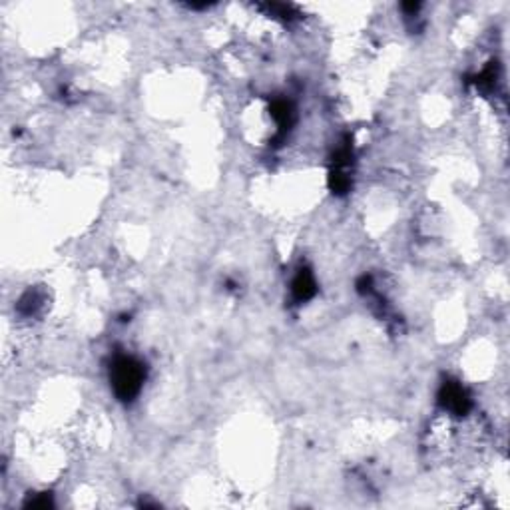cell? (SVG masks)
I'll list each match as a JSON object with an SVG mask.
<instances>
[{"label": "cell", "mask_w": 510, "mask_h": 510, "mask_svg": "<svg viewBox=\"0 0 510 510\" xmlns=\"http://www.w3.org/2000/svg\"><path fill=\"white\" fill-rule=\"evenodd\" d=\"M144 377V365L140 361H136L134 357H118L114 361L110 379L114 393L118 395V399L132 401L140 393Z\"/></svg>", "instance_id": "1"}, {"label": "cell", "mask_w": 510, "mask_h": 510, "mask_svg": "<svg viewBox=\"0 0 510 510\" xmlns=\"http://www.w3.org/2000/svg\"><path fill=\"white\" fill-rule=\"evenodd\" d=\"M443 405L449 410H455V413H465L468 409V399H466L465 389L456 383H449L444 385L443 395H441Z\"/></svg>", "instance_id": "2"}, {"label": "cell", "mask_w": 510, "mask_h": 510, "mask_svg": "<svg viewBox=\"0 0 510 510\" xmlns=\"http://www.w3.org/2000/svg\"><path fill=\"white\" fill-rule=\"evenodd\" d=\"M293 293H295V297L300 301L313 297V293H315V281H313V275H311L307 269H301L300 273H297V278L293 281Z\"/></svg>", "instance_id": "3"}]
</instances>
